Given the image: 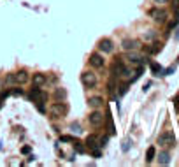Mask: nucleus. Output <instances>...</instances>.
I'll use <instances>...</instances> for the list:
<instances>
[{
	"label": "nucleus",
	"mask_w": 179,
	"mask_h": 167,
	"mask_svg": "<svg viewBox=\"0 0 179 167\" xmlns=\"http://www.w3.org/2000/svg\"><path fill=\"white\" fill-rule=\"evenodd\" d=\"M28 79H30V76L27 71H18V72H14V74H9L5 81L9 84H25Z\"/></svg>",
	"instance_id": "f257e3e1"
},
{
	"label": "nucleus",
	"mask_w": 179,
	"mask_h": 167,
	"mask_svg": "<svg viewBox=\"0 0 179 167\" xmlns=\"http://www.w3.org/2000/svg\"><path fill=\"white\" fill-rule=\"evenodd\" d=\"M49 113L53 116H56V118H61V116H65L69 113V106L65 104L63 100H55L53 106L49 107Z\"/></svg>",
	"instance_id": "f03ea898"
},
{
	"label": "nucleus",
	"mask_w": 179,
	"mask_h": 167,
	"mask_svg": "<svg viewBox=\"0 0 179 167\" xmlns=\"http://www.w3.org/2000/svg\"><path fill=\"white\" fill-rule=\"evenodd\" d=\"M81 83L84 84V88H95L97 86V74H93L91 71L81 74Z\"/></svg>",
	"instance_id": "7ed1b4c3"
},
{
	"label": "nucleus",
	"mask_w": 179,
	"mask_h": 167,
	"mask_svg": "<svg viewBox=\"0 0 179 167\" xmlns=\"http://www.w3.org/2000/svg\"><path fill=\"white\" fill-rule=\"evenodd\" d=\"M158 144H162V146H174L176 144V137H174V134L170 130H165V132H162L158 136Z\"/></svg>",
	"instance_id": "20e7f679"
},
{
	"label": "nucleus",
	"mask_w": 179,
	"mask_h": 167,
	"mask_svg": "<svg viewBox=\"0 0 179 167\" xmlns=\"http://www.w3.org/2000/svg\"><path fill=\"white\" fill-rule=\"evenodd\" d=\"M121 48H123L125 51H135V49H139L140 48V42L137 41V39H130V37H127V39L121 41Z\"/></svg>",
	"instance_id": "39448f33"
},
{
	"label": "nucleus",
	"mask_w": 179,
	"mask_h": 167,
	"mask_svg": "<svg viewBox=\"0 0 179 167\" xmlns=\"http://www.w3.org/2000/svg\"><path fill=\"white\" fill-rule=\"evenodd\" d=\"M149 16H151V18H153L155 21H158V23H163V21L167 20V11L155 7V9L149 11Z\"/></svg>",
	"instance_id": "423d86ee"
},
{
	"label": "nucleus",
	"mask_w": 179,
	"mask_h": 167,
	"mask_svg": "<svg viewBox=\"0 0 179 167\" xmlns=\"http://www.w3.org/2000/svg\"><path fill=\"white\" fill-rule=\"evenodd\" d=\"M99 49L102 53H112L114 51V42L111 39H107V37H104V39L99 41Z\"/></svg>",
	"instance_id": "0eeeda50"
},
{
	"label": "nucleus",
	"mask_w": 179,
	"mask_h": 167,
	"mask_svg": "<svg viewBox=\"0 0 179 167\" xmlns=\"http://www.w3.org/2000/svg\"><path fill=\"white\" fill-rule=\"evenodd\" d=\"M28 99L33 100V102H40V100H46V93L40 92L39 86H33V88L30 90V93H28Z\"/></svg>",
	"instance_id": "6e6552de"
},
{
	"label": "nucleus",
	"mask_w": 179,
	"mask_h": 167,
	"mask_svg": "<svg viewBox=\"0 0 179 167\" xmlns=\"http://www.w3.org/2000/svg\"><path fill=\"white\" fill-rule=\"evenodd\" d=\"M88 121L91 127H100L104 123V115H102L100 111H93V113L88 116Z\"/></svg>",
	"instance_id": "1a4fd4ad"
},
{
	"label": "nucleus",
	"mask_w": 179,
	"mask_h": 167,
	"mask_svg": "<svg viewBox=\"0 0 179 167\" xmlns=\"http://www.w3.org/2000/svg\"><path fill=\"white\" fill-rule=\"evenodd\" d=\"M104 58L100 56V55H97V53H93L91 56H90V65L91 67H95V69H102L104 67Z\"/></svg>",
	"instance_id": "9d476101"
},
{
	"label": "nucleus",
	"mask_w": 179,
	"mask_h": 167,
	"mask_svg": "<svg viewBox=\"0 0 179 167\" xmlns=\"http://www.w3.org/2000/svg\"><path fill=\"white\" fill-rule=\"evenodd\" d=\"M32 81H33V86H44V83H46V76L44 74H40V72H37V74H33V77H32Z\"/></svg>",
	"instance_id": "9b49d317"
},
{
	"label": "nucleus",
	"mask_w": 179,
	"mask_h": 167,
	"mask_svg": "<svg viewBox=\"0 0 179 167\" xmlns=\"http://www.w3.org/2000/svg\"><path fill=\"white\" fill-rule=\"evenodd\" d=\"M86 146L91 148V150H95V148L99 146V137H97V134H90V136L86 137Z\"/></svg>",
	"instance_id": "f8f14e48"
},
{
	"label": "nucleus",
	"mask_w": 179,
	"mask_h": 167,
	"mask_svg": "<svg viewBox=\"0 0 179 167\" xmlns=\"http://www.w3.org/2000/svg\"><path fill=\"white\" fill-rule=\"evenodd\" d=\"M88 104L91 106V107H95V109H99V107H102V104H104V99L102 97H90V100H88Z\"/></svg>",
	"instance_id": "ddd939ff"
},
{
	"label": "nucleus",
	"mask_w": 179,
	"mask_h": 167,
	"mask_svg": "<svg viewBox=\"0 0 179 167\" xmlns=\"http://www.w3.org/2000/svg\"><path fill=\"white\" fill-rule=\"evenodd\" d=\"M55 100H65V97H67V90L65 88H55Z\"/></svg>",
	"instance_id": "4468645a"
},
{
	"label": "nucleus",
	"mask_w": 179,
	"mask_h": 167,
	"mask_svg": "<svg viewBox=\"0 0 179 167\" xmlns=\"http://www.w3.org/2000/svg\"><path fill=\"white\" fill-rule=\"evenodd\" d=\"M170 162V155L167 153V151H160L158 153V164L160 165H167Z\"/></svg>",
	"instance_id": "2eb2a0df"
},
{
	"label": "nucleus",
	"mask_w": 179,
	"mask_h": 167,
	"mask_svg": "<svg viewBox=\"0 0 179 167\" xmlns=\"http://www.w3.org/2000/svg\"><path fill=\"white\" fill-rule=\"evenodd\" d=\"M127 60H128V62H132V63H142V62H144V58H142L140 55H137V53H132V51L127 55Z\"/></svg>",
	"instance_id": "dca6fc26"
},
{
	"label": "nucleus",
	"mask_w": 179,
	"mask_h": 167,
	"mask_svg": "<svg viewBox=\"0 0 179 167\" xmlns=\"http://www.w3.org/2000/svg\"><path fill=\"white\" fill-rule=\"evenodd\" d=\"M155 157H156V150H155V146H149L146 150V164H151Z\"/></svg>",
	"instance_id": "f3484780"
},
{
	"label": "nucleus",
	"mask_w": 179,
	"mask_h": 167,
	"mask_svg": "<svg viewBox=\"0 0 179 167\" xmlns=\"http://www.w3.org/2000/svg\"><path fill=\"white\" fill-rule=\"evenodd\" d=\"M142 37H144L146 41H149V42H151V41H155V39H156V30H146Z\"/></svg>",
	"instance_id": "a211bd4d"
},
{
	"label": "nucleus",
	"mask_w": 179,
	"mask_h": 167,
	"mask_svg": "<svg viewBox=\"0 0 179 167\" xmlns=\"http://www.w3.org/2000/svg\"><path fill=\"white\" fill-rule=\"evenodd\" d=\"M151 71H153L155 74H158V76H163V69H162V65H160V63H156V62L151 63Z\"/></svg>",
	"instance_id": "6ab92c4d"
},
{
	"label": "nucleus",
	"mask_w": 179,
	"mask_h": 167,
	"mask_svg": "<svg viewBox=\"0 0 179 167\" xmlns=\"http://www.w3.org/2000/svg\"><path fill=\"white\" fill-rule=\"evenodd\" d=\"M70 130L74 132V134H83V128L77 121H74V123H70Z\"/></svg>",
	"instance_id": "aec40b11"
},
{
	"label": "nucleus",
	"mask_w": 179,
	"mask_h": 167,
	"mask_svg": "<svg viewBox=\"0 0 179 167\" xmlns=\"http://www.w3.org/2000/svg\"><path fill=\"white\" fill-rule=\"evenodd\" d=\"M107 90H109V93H114V92H116V76L107 83Z\"/></svg>",
	"instance_id": "412c9836"
},
{
	"label": "nucleus",
	"mask_w": 179,
	"mask_h": 167,
	"mask_svg": "<svg viewBox=\"0 0 179 167\" xmlns=\"http://www.w3.org/2000/svg\"><path fill=\"white\" fill-rule=\"evenodd\" d=\"M160 49H162V44H160V42H155V44L149 48V53H151V55H156Z\"/></svg>",
	"instance_id": "4be33fe9"
},
{
	"label": "nucleus",
	"mask_w": 179,
	"mask_h": 167,
	"mask_svg": "<svg viewBox=\"0 0 179 167\" xmlns=\"http://www.w3.org/2000/svg\"><path fill=\"white\" fill-rule=\"evenodd\" d=\"M107 141H109V137H107V136H105V137H102V139H100V141H99V143H100L99 146H102V148H104V146H105V144H107Z\"/></svg>",
	"instance_id": "5701e85b"
},
{
	"label": "nucleus",
	"mask_w": 179,
	"mask_h": 167,
	"mask_svg": "<svg viewBox=\"0 0 179 167\" xmlns=\"http://www.w3.org/2000/svg\"><path fill=\"white\" fill-rule=\"evenodd\" d=\"M30 151H32V148H30V146H23V148H21V153H23V155H28Z\"/></svg>",
	"instance_id": "b1692460"
},
{
	"label": "nucleus",
	"mask_w": 179,
	"mask_h": 167,
	"mask_svg": "<svg viewBox=\"0 0 179 167\" xmlns=\"http://www.w3.org/2000/svg\"><path fill=\"white\" fill-rule=\"evenodd\" d=\"M174 107H176V111L179 113V95H176V99H174Z\"/></svg>",
	"instance_id": "393cba45"
},
{
	"label": "nucleus",
	"mask_w": 179,
	"mask_h": 167,
	"mask_svg": "<svg viewBox=\"0 0 179 167\" xmlns=\"http://www.w3.org/2000/svg\"><path fill=\"white\" fill-rule=\"evenodd\" d=\"M60 141H63V143H70V141H72V137H70V136H63Z\"/></svg>",
	"instance_id": "a878e982"
},
{
	"label": "nucleus",
	"mask_w": 179,
	"mask_h": 167,
	"mask_svg": "<svg viewBox=\"0 0 179 167\" xmlns=\"http://www.w3.org/2000/svg\"><path fill=\"white\" fill-rule=\"evenodd\" d=\"M172 7H174L176 11L179 9V0H172Z\"/></svg>",
	"instance_id": "bb28decb"
},
{
	"label": "nucleus",
	"mask_w": 179,
	"mask_h": 167,
	"mask_svg": "<svg viewBox=\"0 0 179 167\" xmlns=\"http://www.w3.org/2000/svg\"><path fill=\"white\" fill-rule=\"evenodd\" d=\"M153 2H156V4H165L167 0H153Z\"/></svg>",
	"instance_id": "cd10ccee"
}]
</instances>
